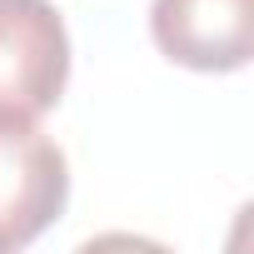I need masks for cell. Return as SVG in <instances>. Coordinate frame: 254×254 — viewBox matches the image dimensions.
<instances>
[{
  "label": "cell",
  "instance_id": "obj_1",
  "mask_svg": "<svg viewBox=\"0 0 254 254\" xmlns=\"http://www.w3.org/2000/svg\"><path fill=\"white\" fill-rule=\"evenodd\" d=\"M70 85V35L50 0H0V120L35 125Z\"/></svg>",
  "mask_w": 254,
  "mask_h": 254
},
{
  "label": "cell",
  "instance_id": "obj_2",
  "mask_svg": "<svg viewBox=\"0 0 254 254\" xmlns=\"http://www.w3.org/2000/svg\"><path fill=\"white\" fill-rule=\"evenodd\" d=\"M70 204L65 150L35 125L0 120V254L35 244Z\"/></svg>",
  "mask_w": 254,
  "mask_h": 254
},
{
  "label": "cell",
  "instance_id": "obj_3",
  "mask_svg": "<svg viewBox=\"0 0 254 254\" xmlns=\"http://www.w3.org/2000/svg\"><path fill=\"white\" fill-rule=\"evenodd\" d=\"M150 35L160 55L185 70H244L254 55V0H155Z\"/></svg>",
  "mask_w": 254,
  "mask_h": 254
}]
</instances>
